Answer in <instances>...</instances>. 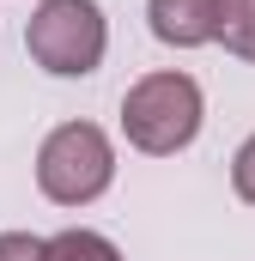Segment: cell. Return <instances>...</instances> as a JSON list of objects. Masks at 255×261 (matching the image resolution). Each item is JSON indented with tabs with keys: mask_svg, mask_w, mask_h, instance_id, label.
Wrapping results in <instances>:
<instances>
[{
	"mask_svg": "<svg viewBox=\"0 0 255 261\" xmlns=\"http://www.w3.org/2000/svg\"><path fill=\"white\" fill-rule=\"evenodd\" d=\"M200 116H207V97L176 67L134 79L128 97H122V134H128V146L146 152V158H176L183 146H194Z\"/></svg>",
	"mask_w": 255,
	"mask_h": 261,
	"instance_id": "1",
	"label": "cell"
},
{
	"mask_svg": "<svg viewBox=\"0 0 255 261\" xmlns=\"http://www.w3.org/2000/svg\"><path fill=\"white\" fill-rule=\"evenodd\" d=\"M116 182V146L97 122H61L37 146V189L55 206H91Z\"/></svg>",
	"mask_w": 255,
	"mask_h": 261,
	"instance_id": "2",
	"label": "cell"
},
{
	"mask_svg": "<svg viewBox=\"0 0 255 261\" xmlns=\"http://www.w3.org/2000/svg\"><path fill=\"white\" fill-rule=\"evenodd\" d=\"M24 49L31 61L55 79H85L97 73L104 49H110V24L97 0H43L24 24Z\"/></svg>",
	"mask_w": 255,
	"mask_h": 261,
	"instance_id": "3",
	"label": "cell"
},
{
	"mask_svg": "<svg viewBox=\"0 0 255 261\" xmlns=\"http://www.w3.org/2000/svg\"><path fill=\"white\" fill-rule=\"evenodd\" d=\"M219 12H225V0H146L152 37H158V43H170V49L219 43Z\"/></svg>",
	"mask_w": 255,
	"mask_h": 261,
	"instance_id": "4",
	"label": "cell"
},
{
	"mask_svg": "<svg viewBox=\"0 0 255 261\" xmlns=\"http://www.w3.org/2000/svg\"><path fill=\"white\" fill-rule=\"evenodd\" d=\"M43 261H122V249H116L104 231H85V225H73V231L43 237Z\"/></svg>",
	"mask_w": 255,
	"mask_h": 261,
	"instance_id": "5",
	"label": "cell"
},
{
	"mask_svg": "<svg viewBox=\"0 0 255 261\" xmlns=\"http://www.w3.org/2000/svg\"><path fill=\"white\" fill-rule=\"evenodd\" d=\"M219 43H225L237 61H255V0H225V12H219Z\"/></svg>",
	"mask_w": 255,
	"mask_h": 261,
	"instance_id": "6",
	"label": "cell"
},
{
	"mask_svg": "<svg viewBox=\"0 0 255 261\" xmlns=\"http://www.w3.org/2000/svg\"><path fill=\"white\" fill-rule=\"evenodd\" d=\"M231 189H237V200L255 206V134L237 146V158H231Z\"/></svg>",
	"mask_w": 255,
	"mask_h": 261,
	"instance_id": "7",
	"label": "cell"
},
{
	"mask_svg": "<svg viewBox=\"0 0 255 261\" xmlns=\"http://www.w3.org/2000/svg\"><path fill=\"white\" fill-rule=\"evenodd\" d=\"M0 261H43V237H31V231H0Z\"/></svg>",
	"mask_w": 255,
	"mask_h": 261,
	"instance_id": "8",
	"label": "cell"
}]
</instances>
